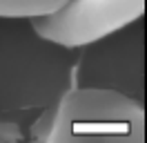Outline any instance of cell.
Returning a JSON list of instances; mask_svg holds the SVG:
<instances>
[{
    "mask_svg": "<svg viewBox=\"0 0 147 143\" xmlns=\"http://www.w3.org/2000/svg\"><path fill=\"white\" fill-rule=\"evenodd\" d=\"M42 143H140L145 110L116 89L76 87L47 110L31 127Z\"/></svg>",
    "mask_w": 147,
    "mask_h": 143,
    "instance_id": "6da1fadb",
    "label": "cell"
},
{
    "mask_svg": "<svg viewBox=\"0 0 147 143\" xmlns=\"http://www.w3.org/2000/svg\"><path fill=\"white\" fill-rule=\"evenodd\" d=\"M145 0H67L47 16L29 18L42 40L83 47L118 31L143 16Z\"/></svg>",
    "mask_w": 147,
    "mask_h": 143,
    "instance_id": "7a4b0ae2",
    "label": "cell"
},
{
    "mask_svg": "<svg viewBox=\"0 0 147 143\" xmlns=\"http://www.w3.org/2000/svg\"><path fill=\"white\" fill-rule=\"evenodd\" d=\"M67 0H0V18H36L60 9Z\"/></svg>",
    "mask_w": 147,
    "mask_h": 143,
    "instance_id": "3957f363",
    "label": "cell"
}]
</instances>
